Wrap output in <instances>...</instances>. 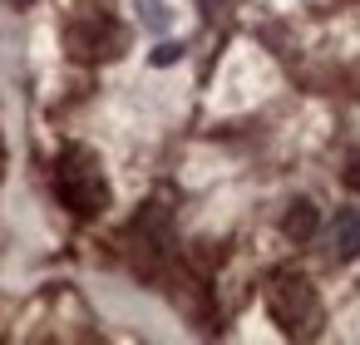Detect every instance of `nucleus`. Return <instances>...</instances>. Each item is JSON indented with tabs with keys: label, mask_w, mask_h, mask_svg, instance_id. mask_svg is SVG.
I'll return each mask as SVG.
<instances>
[{
	"label": "nucleus",
	"mask_w": 360,
	"mask_h": 345,
	"mask_svg": "<svg viewBox=\"0 0 360 345\" xmlns=\"http://www.w3.org/2000/svg\"><path fill=\"white\" fill-rule=\"evenodd\" d=\"M266 311H271V320H276L286 335H296V340L316 335V325H321V296H316V286H311L301 271H276V276L266 281Z\"/></svg>",
	"instance_id": "f03ea898"
},
{
	"label": "nucleus",
	"mask_w": 360,
	"mask_h": 345,
	"mask_svg": "<svg viewBox=\"0 0 360 345\" xmlns=\"http://www.w3.org/2000/svg\"><path fill=\"white\" fill-rule=\"evenodd\" d=\"M330 252H335V261L360 256V207H350V212L335 217V227H330Z\"/></svg>",
	"instance_id": "39448f33"
},
{
	"label": "nucleus",
	"mask_w": 360,
	"mask_h": 345,
	"mask_svg": "<svg viewBox=\"0 0 360 345\" xmlns=\"http://www.w3.org/2000/svg\"><path fill=\"white\" fill-rule=\"evenodd\" d=\"M134 11H139V20H143L153 35H163V30L173 25V11H168V0H134Z\"/></svg>",
	"instance_id": "423d86ee"
},
{
	"label": "nucleus",
	"mask_w": 360,
	"mask_h": 345,
	"mask_svg": "<svg viewBox=\"0 0 360 345\" xmlns=\"http://www.w3.org/2000/svg\"><path fill=\"white\" fill-rule=\"evenodd\" d=\"M65 45H70L75 60L94 65V60H114V55H124V30L109 25V20H75V25L65 30Z\"/></svg>",
	"instance_id": "7ed1b4c3"
},
{
	"label": "nucleus",
	"mask_w": 360,
	"mask_h": 345,
	"mask_svg": "<svg viewBox=\"0 0 360 345\" xmlns=\"http://www.w3.org/2000/svg\"><path fill=\"white\" fill-rule=\"evenodd\" d=\"M355 183H360V173H355Z\"/></svg>",
	"instance_id": "6e6552de"
},
{
	"label": "nucleus",
	"mask_w": 360,
	"mask_h": 345,
	"mask_svg": "<svg viewBox=\"0 0 360 345\" xmlns=\"http://www.w3.org/2000/svg\"><path fill=\"white\" fill-rule=\"evenodd\" d=\"M55 197L75 212V217H104L109 212V178L99 168V158L89 148H65L55 158Z\"/></svg>",
	"instance_id": "f257e3e1"
},
{
	"label": "nucleus",
	"mask_w": 360,
	"mask_h": 345,
	"mask_svg": "<svg viewBox=\"0 0 360 345\" xmlns=\"http://www.w3.org/2000/svg\"><path fill=\"white\" fill-rule=\"evenodd\" d=\"M281 232H286L291 242H311V237L321 232V207H316L311 197H296V202L286 207V217H281Z\"/></svg>",
	"instance_id": "20e7f679"
},
{
	"label": "nucleus",
	"mask_w": 360,
	"mask_h": 345,
	"mask_svg": "<svg viewBox=\"0 0 360 345\" xmlns=\"http://www.w3.org/2000/svg\"><path fill=\"white\" fill-rule=\"evenodd\" d=\"M178 60H183V45H173V40L153 50V65H158V70H163V65H178Z\"/></svg>",
	"instance_id": "0eeeda50"
}]
</instances>
